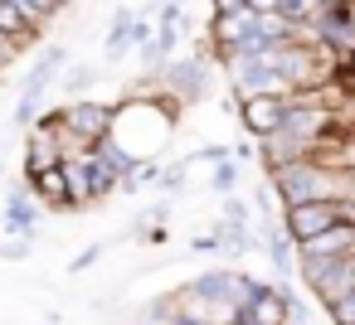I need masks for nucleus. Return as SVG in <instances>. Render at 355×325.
I'll return each mask as SVG.
<instances>
[{"label": "nucleus", "instance_id": "4be33fe9", "mask_svg": "<svg viewBox=\"0 0 355 325\" xmlns=\"http://www.w3.org/2000/svg\"><path fill=\"white\" fill-rule=\"evenodd\" d=\"M234 156V146H224V141H205L200 151H190L185 160H205V165H219V160H229Z\"/></svg>", "mask_w": 355, "mask_h": 325}, {"label": "nucleus", "instance_id": "a878e982", "mask_svg": "<svg viewBox=\"0 0 355 325\" xmlns=\"http://www.w3.org/2000/svg\"><path fill=\"white\" fill-rule=\"evenodd\" d=\"M141 243H146V248H166V243H171V233H166V219H151V223L141 228Z\"/></svg>", "mask_w": 355, "mask_h": 325}, {"label": "nucleus", "instance_id": "7ed1b4c3", "mask_svg": "<svg viewBox=\"0 0 355 325\" xmlns=\"http://www.w3.org/2000/svg\"><path fill=\"white\" fill-rule=\"evenodd\" d=\"M156 78H161V88H166L175 102H185V107H190V102H205L209 88H214V83H209L214 73H209V59H205V54H190V59H175V54H171V59L156 68Z\"/></svg>", "mask_w": 355, "mask_h": 325}, {"label": "nucleus", "instance_id": "ddd939ff", "mask_svg": "<svg viewBox=\"0 0 355 325\" xmlns=\"http://www.w3.org/2000/svg\"><path fill=\"white\" fill-rule=\"evenodd\" d=\"M175 44H180V25H156V35L137 44V59H141V68H146V73H156V68H161V64L175 54Z\"/></svg>", "mask_w": 355, "mask_h": 325}, {"label": "nucleus", "instance_id": "6ab92c4d", "mask_svg": "<svg viewBox=\"0 0 355 325\" xmlns=\"http://www.w3.org/2000/svg\"><path fill=\"white\" fill-rule=\"evenodd\" d=\"M209 189H214V194H234V189H239V160H234V156L214 165V175H209Z\"/></svg>", "mask_w": 355, "mask_h": 325}, {"label": "nucleus", "instance_id": "39448f33", "mask_svg": "<svg viewBox=\"0 0 355 325\" xmlns=\"http://www.w3.org/2000/svg\"><path fill=\"white\" fill-rule=\"evenodd\" d=\"M64 127L93 151L117 127V107L112 102H98V98H73V102H64Z\"/></svg>", "mask_w": 355, "mask_h": 325}, {"label": "nucleus", "instance_id": "b1692460", "mask_svg": "<svg viewBox=\"0 0 355 325\" xmlns=\"http://www.w3.org/2000/svg\"><path fill=\"white\" fill-rule=\"evenodd\" d=\"M25 10H30V20H40V25H49L59 10H64V0H25Z\"/></svg>", "mask_w": 355, "mask_h": 325}, {"label": "nucleus", "instance_id": "1a4fd4ad", "mask_svg": "<svg viewBox=\"0 0 355 325\" xmlns=\"http://www.w3.org/2000/svg\"><path fill=\"white\" fill-rule=\"evenodd\" d=\"M59 160H64L59 127H49V122L25 127V175H30V170H44V165H59Z\"/></svg>", "mask_w": 355, "mask_h": 325}, {"label": "nucleus", "instance_id": "473e14b6", "mask_svg": "<svg viewBox=\"0 0 355 325\" xmlns=\"http://www.w3.org/2000/svg\"><path fill=\"white\" fill-rule=\"evenodd\" d=\"M0 170H6V151H0Z\"/></svg>", "mask_w": 355, "mask_h": 325}, {"label": "nucleus", "instance_id": "9b49d317", "mask_svg": "<svg viewBox=\"0 0 355 325\" xmlns=\"http://www.w3.org/2000/svg\"><path fill=\"white\" fill-rule=\"evenodd\" d=\"M69 68V44H49L40 59H35V68H30V78H25V88L20 93H30V98H40L44 102V93L54 88V78Z\"/></svg>", "mask_w": 355, "mask_h": 325}, {"label": "nucleus", "instance_id": "6e6552de", "mask_svg": "<svg viewBox=\"0 0 355 325\" xmlns=\"http://www.w3.org/2000/svg\"><path fill=\"white\" fill-rule=\"evenodd\" d=\"M25 185L35 189V199H40L44 209H59V214H73V209H78V204H73V194H69L64 160H59V165H44V170H30V175H25Z\"/></svg>", "mask_w": 355, "mask_h": 325}, {"label": "nucleus", "instance_id": "dca6fc26", "mask_svg": "<svg viewBox=\"0 0 355 325\" xmlns=\"http://www.w3.org/2000/svg\"><path fill=\"white\" fill-rule=\"evenodd\" d=\"M214 238H219V252H224V257H243V252H253V248H258V243H253V233H248V223H229V219H219Z\"/></svg>", "mask_w": 355, "mask_h": 325}, {"label": "nucleus", "instance_id": "393cba45", "mask_svg": "<svg viewBox=\"0 0 355 325\" xmlns=\"http://www.w3.org/2000/svg\"><path fill=\"white\" fill-rule=\"evenodd\" d=\"M224 219L229 223H248V199L234 189V194H224Z\"/></svg>", "mask_w": 355, "mask_h": 325}, {"label": "nucleus", "instance_id": "f257e3e1", "mask_svg": "<svg viewBox=\"0 0 355 325\" xmlns=\"http://www.w3.org/2000/svg\"><path fill=\"white\" fill-rule=\"evenodd\" d=\"M268 185L282 204H302V199H355V160L345 151H326V156H302L287 160L277 170H268Z\"/></svg>", "mask_w": 355, "mask_h": 325}, {"label": "nucleus", "instance_id": "2eb2a0df", "mask_svg": "<svg viewBox=\"0 0 355 325\" xmlns=\"http://www.w3.org/2000/svg\"><path fill=\"white\" fill-rule=\"evenodd\" d=\"M98 73H103L98 64H69V68H64V78H59L54 88L64 93V102H73V98H88V88L98 83Z\"/></svg>", "mask_w": 355, "mask_h": 325}, {"label": "nucleus", "instance_id": "4468645a", "mask_svg": "<svg viewBox=\"0 0 355 325\" xmlns=\"http://www.w3.org/2000/svg\"><path fill=\"white\" fill-rule=\"evenodd\" d=\"M64 175H69V194H73V204H78V209L98 204V194H93V165H88V151H83V156H64Z\"/></svg>", "mask_w": 355, "mask_h": 325}, {"label": "nucleus", "instance_id": "423d86ee", "mask_svg": "<svg viewBox=\"0 0 355 325\" xmlns=\"http://www.w3.org/2000/svg\"><path fill=\"white\" fill-rule=\"evenodd\" d=\"M311 39L331 54L355 49V0H345V6H321V15L311 20Z\"/></svg>", "mask_w": 355, "mask_h": 325}, {"label": "nucleus", "instance_id": "f03ea898", "mask_svg": "<svg viewBox=\"0 0 355 325\" xmlns=\"http://www.w3.org/2000/svg\"><path fill=\"white\" fill-rule=\"evenodd\" d=\"M297 272H302V286L326 306V301H336V296H345V291H355V252H340V257H306V262H297Z\"/></svg>", "mask_w": 355, "mask_h": 325}, {"label": "nucleus", "instance_id": "c756f323", "mask_svg": "<svg viewBox=\"0 0 355 325\" xmlns=\"http://www.w3.org/2000/svg\"><path fill=\"white\" fill-rule=\"evenodd\" d=\"M248 6H253V10H272V6H277V0H248Z\"/></svg>", "mask_w": 355, "mask_h": 325}, {"label": "nucleus", "instance_id": "f8f14e48", "mask_svg": "<svg viewBox=\"0 0 355 325\" xmlns=\"http://www.w3.org/2000/svg\"><path fill=\"white\" fill-rule=\"evenodd\" d=\"M137 49V10L132 6H117L112 10V25H107V39H103V59L117 64L122 54Z\"/></svg>", "mask_w": 355, "mask_h": 325}, {"label": "nucleus", "instance_id": "2f4dec72", "mask_svg": "<svg viewBox=\"0 0 355 325\" xmlns=\"http://www.w3.org/2000/svg\"><path fill=\"white\" fill-rule=\"evenodd\" d=\"M287 325H306V315H302V320H287Z\"/></svg>", "mask_w": 355, "mask_h": 325}, {"label": "nucleus", "instance_id": "f3484780", "mask_svg": "<svg viewBox=\"0 0 355 325\" xmlns=\"http://www.w3.org/2000/svg\"><path fill=\"white\" fill-rule=\"evenodd\" d=\"M326 83H336L345 98H355V49H345V54L331 59V78Z\"/></svg>", "mask_w": 355, "mask_h": 325}, {"label": "nucleus", "instance_id": "a211bd4d", "mask_svg": "<svg viewBox=\"0 0 355 325\" xmlns=\"http://www.w3.org/2000/svg\"><path fill=\"white\" fill-rule=\"evenodd\" d=\"M282 20H292V25H311L316 15H321V0H277L272 6Z\"/></svg>", "mask_w": 355, "mask_h": 325}, {"label": "nucleus", "instance_id": "cd10ccee", "mask_svg": "<svg viewBox=\"0 0 355 325\" xmlns=\"http://www.w3.org/2000/svg\"><path fill=\"white\" fill-rule=\"evenodd\" d=\"M180 185H185V160H175V165L161 170V189H180Z\"/></svg>", "mask_w": 355, "mask_h": 325}, {"label": "nucleus", "instance_id": "c85d7f7f", "mask_svg": "<svg viewBox=\"0 0 355 325\" xmlns=\"http://www.w3.org/2000/svg\"><path fill=\"white\" fill-rule=\"evenodd\" d=\"M190 252L200 257V252H219V238L214 233H205V238H190Z\"/></svg>", "mask_w": 355, "mask_h": 325}, {"label": "nucleus", "instance_id": "0eeeda50", "mask_svg": "<svg viewBox=\"0 0 355 325\" xmlns=\"http://www.w3.org/2000/svg\"><path fill=\"white\" fill-rule=\"evenodd\" d=\"M282 112H287V93H243L239 98V122H243V131L253 141L268 136V131H277Z\"/></svg>", "mask_w": 355, "mask_h": 325}, {"label": "nucleus", "instance_id": "7c9ffc66", "mask_svg": "<svg viewBox=\"0 0 355 325\" xmlns=\"http://www.w3.org/2000/svg\"><path fill=\"white\" fill-rule=\"evenodd\" d=\"M321 6H345V0H321Z\"/></svg>", "mask_w": 355, "mask_h": 325}, {"label": "nucleus", "instance_id": "aec40b11", "mask_svg": "<svg viewBox=\"0 0 355 325\" xmlns=\"http://www.w3.org/2000/svg\"><path fill=\"white\" fill-rule=\"evenodd\" d=\"M326 315H331V325H355V291L326 301Z\"/></svg>", "mask_w": 355, "mask_h": 325}, {"label": "nucleus", "instance_id": "bb28decb", "mask_svg": "<svg viewBox=\"0 0 355 325\" xmlns=\"http://www.w3.org/2000/svg\"><path fill=\"white\" fill-rule=\"evenodd\" d=\"M103 252H107V243H93V248H83V252H78V257L69 262V272H83V267H93V262H98Z\"/></svg>", "mask_w": 355, "mask_h": 325}, {"label": "nucleus", "instance_id": "20e7f679", "mask_svg": "<svg viewBox=\"0 0 355 325\" xmlns=\"http://www.w3.org/2000/svg\"><path fill=\"white\" fill-rule=\"evenodd\" d=\"M345 199H302V204H282V228L292 233V243L316 238L331 223H345Z\"/></svg>", "mask_w": 355, "mask_h": 325}, {"label": "nucleus", "instance_id": "5701e85b", "mask_svg": "<svg viewBox=\"0 0 355 325\" xmlns=\"http://www.w3.org/2000/svg\"><path fill=\"white\" fill-rule=\"evenodd\" d=\"M30 257V233H10V243H0V262H25Z\"/></svg>", "mask_w": 355, "mask_h": 325}, {"label": "nucleus", "instance_id": "412c9836", "mask_svg": "<svg viewBox=\"0 0 355 325\" xmlns=\"http://www.w3.org/2000/svg\"><path fill=\"white\" fill-rule=\"evenodd\" d=\"M40 112H44V102H40V98H30V93H20V102H15V127H35V122H40Z\"/></svg>", "mask_w": 355, "mask_h": 325}, {"label": "nucleus", "instance_id": "9d476101", "mask_svg": "<svg viewBox=\"0 0 355 325\" xmlns=\"http://www.w3.org/2000/svg\"><path fill=\"white\" fill-rule=\"evenodd\" d=\"M40 219H44V204L35 199V189L30 185H15L6 194V233H30L35 238V223Z\"/></svg>", "mask_w": 355, "mask_h": 325}]
</instances>
